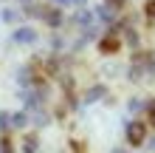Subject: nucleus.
Wrapping results in <instances>:
<instances>
[{"instance_id":"obj_1","label":"nucleus","mask_w":155,"mask_h":153,"mask_svg":"<svg viewBox=\"0 0 155 153\" xmlns=\"http://www.w3.org/2000/svg\"><path fill=\"white\" fill-rule=\"evenodd\" d=\"M144 136H147V125L144 122H133L130 128H127V142H130V145H141Z\"/></svg>"},{"instance_id":"obj_2","label":"nucleus","mask_w":155,"mask_h":153,"mask_svg":"<svg viewBox=\"0 0 155 153\" xmlns=\"http://www.w3.org/2000/svg\"><path fill=\"white\" fill-rule=\"evenodd\" d=\"M14 40H17V43H31V40H34V31H31V29H20V31L14 34Z\"/></svg>"},{"instance_id":"obj_3","label":"nucleus","mask_w":155,"mask_h":153,"mask_svg":"<svg viewBox=\"0 0 155 153\" xmlns=\"http://www.w3.org/2000/svg\"><path fill=\"white\" fill-rule=\"evenodd\" d=\"M57 3H71V0H57Z\"/></svg>"}]
</instances>
